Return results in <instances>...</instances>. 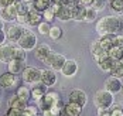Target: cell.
Listing matches in <instances>:
<instances>
[{
	"mask_svg": "<svg viewBox=\"0 0 123 116\" xmlns=\"http://www.w3.org/2000/svg\"><path fill=\"white\" fill-rule=\"evenodd\" d=\"M123 28V21L117 16H105L96 24V31L100 36L106 34H117Z\"/></svg>",
	"mask_w": 123,
	"mask_h": 116,
	"instance_id": "6da1fadb",
	"label": "cell"
},
{
	"mask_svg": "<svg viewBox=\"0 0 123 116\" xmlns=\"http://www.w3.org/2000/svg\"><path fill=\"white\" fill-rule=\"evenodd\" d=\"M93 102H95V106L98 108L99 110L109 109L113 105V93L109 92L108 89L96 91L95 95H93Z\"/></svg>",
	"mask_w": 123,
	"mask_h": 116,
	"instance_id": "7a4b0ae2",
	"label": "cell"
},
{
	"mask_svg": "<svg viewBox=\"0 0 123 116\" xmlns=\"http://www.w3.org/2000/svg\"><path fill=\"white\" fill-rule=\"evenodd\" d=\"M60 102H61L60 93L55 92V91H51V92H47L37 103H38V108H40L41 112H43V110H45V109H49V108L55 106L57 103H60Z\"/></svg>",
	"mask_w": 123,
	"mask_h": 116,
	"instance_id": "3957f363",
	"label": "cell"
},
{
	"mask_svg": "<svg viewBox=\"0 0 123 116\" xmlns=\"http://www.w3.org/2000/svg\"><path fill=\"white\" fill-rule=\"evenodd\" d=\"M16 44L18 47H21L23 50H25V51H31V50H34L37 47V36L33 31L25 30L24 33H23V36L20 37V40Z\"/></svg>",
	"mask_w": 123,
	"mask_h": 116,
	"instance_id": "277c9868",
	"label": "cell"
},
{
	"mask_svg": "<svg viewBox=\"0 0 123 116\" xmlns=\"http://www.w3.org/2000/svg\"><path fill=\"white\" fill-rule=\"evenodd\" d=\"M65 62H67V58H65L62 54L54 52V51L49 52V55L45 58V61H44V64L47 65L48 68L54 69V71H61Z\"/></svg>",
	"mask_w": 123,
	"mask_h": 116,
	"instance_id": "5b68a950",
	"label": "cell"
},
{
	"mask_svg": "<svg viewBox=\"0 0 123 116\" xmlns=\"http://www.w3.org/2000/svg\"><path fill=\"white\" fill-rule=\"evenodd\" d=\"M21 77H23V81L25 84L37 85L41 82V69H38L36 67H25Z\"/></svg>",
	"mask_w": 123,
	"mask_h": 116,
	"instance_id": "8992f818",
	"label": "cell"
},
{
	"mask_svg": "<svg viewBox=\"0 0 123 116\" xmlns=\"http://www.w3.org/2000/svg\"><path fill=\"white\" fill-rule=\"evenodd\" d=\"M122 88H123V84H122V81H120V78L111 75V77L105 81V89H108L109 92H112L113 95L117 93V92H120Z\"/></svg>",
	"mask_w": 123,
	"mask_h": 116,
	"instance_id": "52a82bcc",
	"label": "cell"
},
{
	"mask_svg": "<svg viewBox=\"0 0 123 116\" xmlns=\"http://www.w3.org/2000/svg\"><path fill=\"white\" fill-rule=\"evenodd\" d=\"M25 30L21 27V24H14V26H10L9 27V30L6 31V34H7V40L10 41V43H17L20 37L23 36V33H24Z\"/></svg>",
	"mask_w": 123,
	"mask_h": 116,
	"instance_id": "ba28073f",
	"label": "cell"
},
{
	"mask_svg": "<svg viewBox=\"0 0 123 116\" xmlns=\"http://www.w3.org/2000/svg\"><path fill=\"white\" fill-rule=\"evenodd\" d=\"M81 113H82V106L74 102H68L67 105H64L60 116H81Z\"/></svg>",
	"mask_w": 123,
	"mask_h": 116,
	"instance_id": "9c48e42d",
	"label": "cell"
},
{
	"mask_svg": "<svg viewBox=\"0 0 123 116\" xmlns=\"http://www.w3.org/2000/svg\"><path fill=\"white\" fill-rule=\"evenodd\" d=\"M17 9H16V4H12V6H7V7H4V9H1L0 10V17L4 20V21H17Z\"/></svg>",
	"mask_w": 123,
	"mask_h": 116,
	"instance_id": "30bf717a",
	"label": "cell"
},
{
	"mask_svg": "<svg viewBox=\"0 0 123 116\" xmlns=\"http://www.w3.org/2000/svg\"><path fill=\"white\" fill-rule=\"evenodd\" d=\"M68 99H69V102H74V103H78L79 106H85L86 105V101H88V98H86V93L84 91L81 89H74L69 92V96H68Z\"/></svg>",
	"mask_w": 123,
	"mask_h": 116,
	"instance_id": "8fae6325",
	"label": "cell"
},
{
	"mask_svg": "<svg viewBox=\"0 0 123 116\" xmlns=\"http://www.w3.org/2000/svg\"><path fill=\"white\" fill-rule=\"evenodd\" d=\"M17 75H14L12 72H6V74H3V75H0V86L1 88H13L16 84H17Z\"/></svg>",
	"mask_w": 123,
	"mask_h": 116,
	"instance_id": "7c38bea8",
	"label": "cell"
},
{
	"mask_svg": "<svg viewBox=\"0 0 123 116\" xmlns=\"http://www.w3.org/2000/svg\"><path fill=\"white\" fill-rule=\"evenodd\" d=\"M41 82L44 85H47V86H52L57 82V74H55V71L51 69V68L43 69L41 71Z\"/></svg>",
	"mask_w": 123,
	"mask_h": 116,
	"instance_id": "4fadbf2b",
	"label": "cell"
},
{
	"mask_svg": "<svg viewBox=\"0 0 123 116\" xmlns=\"http://www.w3.org/2000/svg\"><path fill=\"white\" fill-rule=\"evenodd\" d=\"M12 60H13V45L12 44L0 45V61L4 62V64H9Z\"/></svg>",
	"mask_w": 123,
	"mask_h": 116,
	"instance_id": "5bb4252c",
	"label": "cell"
},
{
	"mask_svg": "<svg viewBox=\"0 0 123 116\" xmlns=\"http://www.w3.org/2000/svg\"><path fill=\"white\" fill-rule=\"evenodd\" d=\"M76 71H78V64L74 60H67V62L64 64V67L61 69L64 77H74L76 74Z\"/></svg>",
	"mask_w": 123,
	"mask_h": 116,
	"instance_id": "9a60e30c",
	"label": "cell"
},
{
	"mask_svg": "<svg viewBox=\"0 0 123 116\" xmlns=\"http://www.w3.org/2000/svg\"><path fill=\"white\" fill-rule=\"evenodd\" d=\"M9 72H12L14 75H20L23 74L25 68V61H21V60H12L9 62Z\"/></svg>",
	"mask_w": 123,
	"mask_h": 116,
	"instance_id": "2e32d148",
	"label": "cell"
},
{
	"mask_svg": "<svg viewBox=\"0 0 123 116\" xmlns=\"http://www.w3.org/2000/svg\"><path fill=\"white\" fill-rule=\"evenodd\" d=\"M102 48L105 51H109L111 48H113L116 45V34H106V36H102V38L99 40Z\"/></svg>",
	"mask_w": 123,
	"mask_h": 116,
	"instance_id": "e0dca14e",
	"label": "cell"
},
{
	"mask_svg": "<svg viewBox=\"0 0 123 116\" xmlns=\"http://www.w3.org/2000/svg\"><path fill=\"white\" fill-rule=\"evenodd\" d=\"M43 13H40V12H37V10H34V9H31L30 10V13H28V16H27V26H38L40 23H43Z\"/></svg>",
	"mask_w": 123,
	"mask_h": 116,
	"instance_id": "ac0fdd59",
	"label": "cell"
},
{
	"mask_svg": "<svg viewBox=\"0 0 123 116\" xmlns=\"http://www.w3.org/2000/svg\"><path fill=\"white\" fill-rule=\"evenodd\" d=\"M85 14H86V7L82 4H75L72 7V20L75 21H85Z\"/></svg>",
	"mask_w": 123,
	"mask_h": 116,
	"instance_id": "d6986e66",
	"label": "cell"
},
{
	"mask_svg": "<svg viewBox=\"0 0 123 116\" xmlns=\"http://www.w3.org/2000/svg\"><path fill=\"white\" fill-rule=\"evenodd\" d=\"M49 52H51V48H49L48 44H41V45H38L36 47V58H37L38 61H45V58L49 55Z\"/></svg>",
	"mask_w": 123,
	"mask_h": 116,
	"instance_id": "ffe728a7",
	"label": "cell"
},
{
	"mask_svg": "<svg viewBox=\"0 0 123 116\" xmlns=\"http://www.w3.org/2000/svg\"><path fill=\"white\" fill-rule=\"evenodd\" d=\"M45 93H47V85H44L43 82H40V84H37V85L31 89V98L38 102Z\"/></svg>",
	"mask_w": 123,
	"mask_h": 116,
	"instance_id": "44dd1931",
	"label": "cell"
},
{
	"mask_svg": "<svg viewBox=\"0 0 123 116\" xmlns=\"http://www.w3.org/2000/svg\"><path fill=\"white\" fill-rule=\"evenodd\" d=\"M57 18L61 20V21L72 20V7L71 6H62L61 4V9L57 13Z\"/></svg>",
	"mask_w": 123,
	"mask_h": 116,
	"instance_id": "7402d4cb",
	"label": "cell"
},
{
	"mask_svg": "<svg viewBox=\"0 0 123 116\" xmlns=\"http://www.w3.org/2000/svg\"><path fill=\"white\" fill-rule=\"evenodd\" d=\"M9 106H10V108H16V109H21V110H24L28 105H27V101H25V99L20 98L18 95H14L12 99L9 101Z\"/></svg>",
	"mask_w": 123,
	"mask_h": 116,
	"instance_id": "603a6c76",
	"label": "cell"
},
{
	"mask_svg": "<svg viewBox=\"0 0 123 116\" xmlns=\"http://www.w3.org/2000/svg\"><path fill=\"white\" fill-rule=\"evenodd\" d=\"M51 4H52V0H34L31 3V9L43 13L44 10H47L48 7H51Z\"/></svg>",
	"mask_w": 123,
	"mask_h": 116,
	"instance_id": "cb8c5ba5",
	"label": "cell"
},
{
	"mask_svg": "<svg viewBox=\"0 0 123 116\" xmlns=\"http://www.w3.org/2000/svg\"><path fill=\"white\" fill-rule=\"evenodd\" d=\"M62 108H64V103H62V101H61L60 103H57L55 106H52V108H49V109L43 110V116H60V115H61Z\"/></svg>",
	"mask_w": 123,
	"mask_h": 116,
	"instance_id": "d4e9b609",
	"label": "cell"
},
{
	"mask_svg": "<svg viewBox=\"0 0 123 116\" xmlns=\"http://www.w3.org/2000/svg\"><path fill=\"white\" fill-rule=\"evenodd\" d=\"M115 60L113 58H111V57H108V58H105L103 61H100V62H98L99 68L102 69V71H105V72H111L112 69H113V67H115Z\"/></svg>",
	"mask_w": 123,
	"mask_h": 116,
	"instance_id": "484cf974",
	"label": "cell"
},
{
	"mask_svg": "<svg viewBox=\"0 0 123 116\" xmlns=\"http://www.w3.org/2000/svg\"><path fill=\"white\" fill-rule=\"evenodd\" d=\"M16 9H17V13L24 16V14H28L30 10H31V6H28V3H25L24 0H17L16 1Z\"/></svg>",
	"mask_w": 123,
	"mask_h": 116,
	"instance_id": "4316f807",
	"label": "cell"
},
{
	"mask_svg": "<svg viewBox=\"0 0 123 116\" xmlns=\"http://www.w3.org/2000/svg\"><path fill=\"white\" fill-rule=\"evenodd\" d=\"M25 58H27L25 50H23V48L18 47V45H13V60H21V61H25Z\"/></svg>",
	"mask_w": 123,
	"mask_h": 116,
	"instance_id": "83f0119b",
	"label": "cell"
},
{
	"mask_svg": "<svg viewBox=\"0 0 123 116\" xmlns=\"http://www.w3.org/2000/svg\"><path fill=\"white\" fill-rule=\"evenodd\" d=\"M109 55H111V58H113L115 61H122V58H123V47H117V45H115L113 48L109 50Z\"/></svg>",
	"mask_w": 123,
	"mask_h": 116,
	"instance_id": "f1b7e54d",
	"label": "cell"
},
{
	"mask_svg": "<svg viewBox=\"0 0 123 116\" xmlns=\"http://www.w3.org/2000/svg\"><path fill=\"white\" fill-rule=\"evenodd\" d=\"M96 17H98V10H96V9H93L92 6L86 7L85 21H88V23H92V21H95V20H96Z\"/></svg>",
	"mask_w": 123,
	"mask_h": 116,
	"instance_id": "f546056e",
	"label": "cell"
},
{
	"mask_svg": "<svg viewBox=\"0 0 123 116\" xmlns=\"http://www.w3.org/2000/svg\"><path fill=\"white\" fill-rule=\"evenodd\" d=\"M51 38L54 40H60L62 37V28L58 26H51V30H49V34H48Z\"/></svg>",
	"mask_w": 123,
	"mask_h": 116,
	"instance_id": "4dcf8cb0",
	"label": "cell"
},
{
	"mask_svg": "<svg viewBox=\"0 0 123 116\" xmlns=\"http://www.w3.org/2000/svg\"><path fill=\"white\" fill-rule=\"evenodd\" d=\"M111 75L117 77V78H123V65L120 61H116L115 62V67H113V69L111 71Z\"/></svg>",
	"mask_w": 123,
	"mask_h": 116,
	"instance_id": "1f68e13d",
	"label": "cell"
},
{
	"mask_svg": "<svg viewBox=\"0 0 123 116\" xmlns=\"http://www.w3.org/2000/svg\"><path fill=\"white\" fill-rule=\"evenodd\" d=\"M16 95H18L20 98H23V99H25V101H28L30 96H31V91L28 89L27 86H20V88H17Z\"/></svg>",
	"mask_w": 123,
	"mask_h": 116,
	"instance_id": "d6a6232c",
	"label": "cell"
},
{
	"mask_svg": "<svg viewBox=\"0 0 123 116\" xmlns=\"http://www.w3.org/2000/svg\"><path fill=\"white\" fill-rule=\"evenodd\" d=\"M111 9L116 13H123V0H111Z\"/></svg>",
	"mask_w": 123,
	"mask_h": 116,
	"instance_id": "836d02e7",
	"label": "cell"
},
{
	"mask_svg": "<svg viewBox=\"0 0 123 116\" xmlns=\"http://www.w3.org/2000/svg\"><path fill=\"white\" fill-rule=\"evenodd\" d=\"M38 33L43 34V36H48L49 34V30H51V26H49V21H43L38 24Z\"/></svg>",
	"mask_w": 123,
	"mask_h": 116,
	"instance_id": "e575fe53",
	"label": "cell"
},
{
	"mask_svg": "<svg viewBox=\"0 0 123 116\" xmlns=\"http://www.w3.org/2000/svg\"><path fill=\"white\" fill-rule=\"evenodd\" d=\"M102 51H103V48H102V45H100V43H99V41H93V43L91 44V52H92L93 58H95V57H98Z\"/></svg>",
	"mask_w": 123,
	"mask_h": 116,
	"instance_id": "d590c367",
	"label": "cell"
},
{
	"mask_svg": "<svg viewBox=\"0 0 123 116\" xmlns=\"http://www.w3.org/2000/svg\"><path fill=\"white\" fill-rule=\"evenodd\" d=\"M38 109L40 108H36V106H27L23 110L21 116H38Z\"/></svg>",
	"mask_w": 123,
	"mask_h": 116,
	"instance_id": "8d00e7d4",
	"label": "cell"
},
{
	"mask_svg": "<svg viewBox=\"0 0 123 116\" xmlns=\"http://www.w3.org/2000/svg\"><path fill=\"white\" fill-rule=\"evenodd\" d=\"M43 17L45 18V21H52L54 18H57V16H55V13L52 12V9H51V7H48L47 10H44V12H43Z\"/></svg>",
	"mask_w": 123,
	"mask_h": 116,
	"instance_id": "74e56055",
	"label": "cell"
},
{
	"mask_svg": "<svg viewBox=\"0 0 123 116\" xmlns=\"http://www.w3.org/2000/svg\"><path fill=\"white\" fill-rule=\"evenodd\" d=\"M106 1H108V0H93L92 7L96 9L98 12H100V10H103V9L106 7Z\"/></svg>",
	"mask_w": 123,
	"mask_h": 116,
	"instance_id": "f35d334b",
	"label": "cell"
},
{
	"mask_svg": "<svg viewBox=\"0 0 123 116\" xmlns=\"http://www.w3.org/2000/svg\"><path fill=\"white\" fill-rule=\"evenodd\" d=\"M21 115H23L21 109H16V108H10L9 106V110H7V115L6 116H21Z\"/></svg>",
	"mask_w": 123,
	"mask_h": 116,
	"instance_id": "ab89813d",
	"label": "cell"
},
{
	"mask_svg": "<svg viewBox=\"0 0 123 116\" xmlns=\"http://www.w3.org/2000/svg\"><path fill=\"white\" fill-rule=\"evenodd\" d=\"M17 0H0V10L7 7V6H12V4H16Z\"/></svg>",
	"mask_w": 123,
	"mask_h": 116,
	"instance_id": "60d3db41",
	"label": "cell"
},
{
	"mask_svg": "<svg viewBox=\"0 0 123 116\" xmlns=\"http://www.w3.org/2000/svg\"><path fill=\"white\" fill-rule=\"evenodd\" d=\"M27 16H28V14H24V16L18 14V16H17V23L21 24V26H23V24H27Z\"/></svg>",
	"mask_w": 123,
	"mask_h": 116,
	"instance_id": "b9f144b4",
	"label": "cell"
},
{
	"mask_svg": "<svg viewBox=\"0 0 123 116\" xmlns=\"http://www.w3.org/2000/svg\"><path fill=\"white\" fill-rule=\"evenodd\" d=\"M6 40H7V34H6V31H4V30H0V45H3Z\"/></svg>",
	"mask_w": 123,
	"mask_h": 116,
	"instance_id": "7bdbcfd3",
	"label": "cell"
},
{
	"mask_svg": "<svg viewBox=\"0 0 123 116\" xmlns=\"http://www.w3.org/2000/svg\"><path fill=\"white\" fill-rule=\"evenodd\" d=\"M116 45L123 47V36L122 34H116Z\"/></svg>",
	"mask_w": 123,
	"mask_h": 116,
	"instance_id": "ee69618b",
	"label": "cell"
},
{
	"mask_svg": "<svg viewBox=\"0 0 123 116\" xmlns=\"http://www.w3.org/2000/svg\"><path fill=\"white\" fill-rule=\"evenodd\" d=\"M78 3L82 4V6H85V7H89V6H92L93 0H78Z\"/></svg>",
	"mask_w": 123,
	"mask_h": 116,
	"instance_id": "f6af8a7d",
	"label": "cell"
},
{
	"mask_svg": "<svg viewBox=\"0 0 123 116\" xmlns=\"http://www.w3.org/2000/svg\"><path fill=\"white\" fill-rule=\"evenodd\" d=\"M99 116H112L111 109H105V110H99Z\"/></svg>",
	"mask_w": 123,
	"mask_h": 116,
	"instance_id": "bcb514c9",
	"label": "cell"
},
{
	"mask_svg": "<svg viewBox=\"0 0 123 116\" xmlns=\"http://www.w3.org/2000/svg\"><path fill=\"white\" fill-rule=\"evenodd\" d=\"M0 30H4V20L0 17Z\"/></svg>",
	"mask_w": 123,
	"mask_h": 116,
	"instance_id": "7dc6e473",
	"label": "cell"
},
{
	"mask_svg": "<svg viewBox=\"0 0 123 116\" xmlns=\"http://www.w3.org/2000/svg\"><path fill=\"white\" fill-rule=\"evenodd\" d=\"M25 3H28V4H31V3H33V1H34V0H24Z\"/></svg>",
	"mask_w": 123,
	"mask_h": 116,
	"instance_id": "c3c4849f",
	"label": "cell"
},
{
	"mask_svg": "<svg viewBox=\"0 0 123 116\" xmlns=\"http://www.w3.org/2000/svg\"><path fill=\"white\" fill-rule=\"evenodd\" d=\"M122 92H123V88H122Z\"/></svg>",
	"mask_w": 123,
	"mask_h": 116,
	"instance_id": "681fc988",
	"label": "cell"
}]
</instances>
